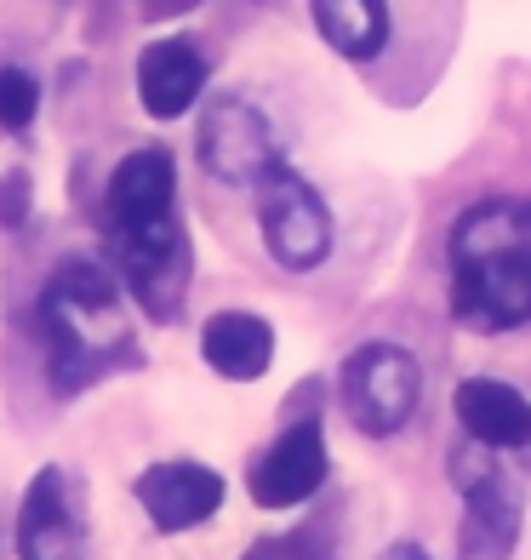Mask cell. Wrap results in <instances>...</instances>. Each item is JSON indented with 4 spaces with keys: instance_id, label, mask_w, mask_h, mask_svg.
I'll return each mask as SVG.
<instances>
[{
    "instance_id": "6da1fadb",
    "label": "cell",
    "mask_w": 531,
    "mask_h": 560,
    "mask_svg": "<svg viewBox=\"0 0 531 560\" xmlns=\"http://www.w3.org/2000/svg\"><path fill=\"white\" fill-rule=\"evenodd\" d=\"M451 310L474 332L531 320V207L486 200L451 223Z\"/></svg>"
},
{
    "instance_id": "7a4b0ae2",
    "label": "cell",
    "mask_w": 531,
    "mask_h": 560,
    "mask_svg": "<svg viewBox=\"0 0 531 560\" xmlns=\"http://www.w3.org/2000/svg\"><path fill=\"white\" fill-rule=\"evenodd\" d=\"M40 326H46V377L52 389L74 395L109 377L115 366L138 361L132 326H126L120 292L109 287L104 269L92 264H63L52 287L40 298Z\"/></svg>"
},
{
    "instance_id": "3957f363",
    "label": "cell",
    "mask_w": 531,
    "mask_h": 560,
    "mask_svg": "<svg viewBox=\"0 0 531 560\" xmlns=\"http://www.w3.org/2000/svg\"><path fill=\"white\" fill-rule=\"evenodd\" d=\"M417 395H423V372L400 343H366L343 361V406L354 429H366V435L406 429V418L417 412Z\"/></svg>"
},
{
    "instance_id": "277c9868",
    "label": "cell",
    "mask_w": 531,
    "mask_h": 560,
    "mask_svg": "<svg viewBox=\"0 0 531 560\" xmlns=\"http://www.w3.org/2000/svg\"><path fill=\"white\" fill-rule=\"evenodd\" d=\"M251 189H258V223H263V246L274 264L315 269L332 252V212L297 172L269 166Z\"/></svg>"
},
{
    "instance_id": "5b68a950",
    "label": "cell",
    "mask_w": 531,
    "mask_h": 560,
    "mask_svg": "<svg viewBox=\"0 0 531 560\" xmlns=\"http://www.w3.org/2000/svg\"><path fill=\"white\" fill-rule=\"evenodd\" d=\"M200 161L223 184H258L269 166H281V149L263 109L251 97H212L206 115H200Z\"/></svg>"
},
{
    "instance_id": "8992f818",
    "label": "cell",
    "mask_w": 531,
    "mask_h": 560,
    "mask_svg": "<svg viewBox=\"0 0 531 560\" xmlns=\"http://www.w3.org/2000/svg\"><path fill=\"white\" fill-rule=\"evenodd\" d=\"M458 480L469 498L463 532H458V560H509L515 538H520V492L497 475L486 446H480V457H463Z\"/></svg>"
},
{
    "instance_id": "52a82bcc",
    "label": "cell",
    "mask_w": 531,
    "mask_h": 560,
    "mask_svg": "<svg viewBox=\"0 0 531 560\" xmlns=\"http://www.w3.org/2000/svg\"><path fill=\"white\" fill-rule=\"evenodd\" d=\"M17 560H86V521L63 469H40L23 492Z\"/></svg>"
},
{
    "instance_id": "ba28073f",
    "label": "cell",
    "mask_w": 531,
    "mask_h": 560,
    "mask_svg": "<svg viewBox=\"0 0 531 560\" xmlns=\"http://www.w3.org/2000/svg\"><path fill=\"white\" fill-rule=\"evenodd\" d=\"M132 492L143 515L155 521V532H189L223 509V475L206 464H189V457H172V464H149Z\"/></svg>"
},
{
    "instance_id": "9c48e42d",
    "label": "cell",
    "mask_w": 531,
    "mask_h": 560,
    "mask_svg": "<svg viewBox=\"0 0 531 560\" xmlns=\"http://www.w3.org/2000/svg\"><path fill=\"white\" fill-rule=\"evenodd\" d=\"M172 189H177V166L166 149H132L115 177H109V235H138V229L172 223Z\"/></svg>"
},
{
    "instance_id": "30bf717a",
    "label": "cell",
    "mask_w": 531,
    "mask_h": 560,
    "mask_svg": "<svg viewBox=\"0 0 531 560\" xmlns=\"http://www.w3.org/2000/svg\"><path fill=\"white\" fill-rule=\"evenodd\" d=\"M326 480V435L320 423H292L281 441H274L258 464H251V498H258L263 509H292L303 498H315Z\"/></svg>"
},
{
    "instance_id": "8fae6325",
    "label": "cell",
    "mask_w": 531,
    "mask_h": 560,
    "mask_svg": "<svg viewBox=\"0 0 531 560\" xmlns=\"http://www.w3.org/2000/svg\"><path fill=\"white\" fill-rule=\"evenodd\" d=\"M206 92V52L194 40H155L138 58V104L155 120H177Z\"/></svg>"
},
{
    "instance_id": "7c38bea8",
    "label": "cell",
    "mask_w": 531,
    "mask_h": 560,
    "mask_svg": "<svg viewBox=\"0 0 531 560\" xmlns=\"http://www.w3.org/2000/svg\"><path fill=\"white\" fill-rule=\"evenodd\" d=\"M458 418H463V435L474 446H531V400L515 384H497V377H469L458 384Z\"/></svg>"
},
{
    "instance_id": "4fadbf2b",
    "label": "cell",
    "mask_w": 531,
    "mask_h": 560,
    "mask_svg": "<svg viewBox=\"0 0 531 560\" xmlns=\"http://www.w3.org/2000/svg\"><path fill=\"white\" fill-rule=\"evenodd\" d=\"M200 354H206V366L217 377H229V384H251V377H263L269 361H274V332L263 315H246V310H223L206 320V332H200Z\"/></svg>"
},
{
    "instance_id": "5bb4252c",
    "label": "cell",
    "mask_w": 531,
    "mask_h": 560,
    "mask_svg": "<svg viewBox=\"0 0 531 560\" xmlns=\"http://www.w3.org/2000/svg\"><path fill=\"white\" fill-rule=\"evenodd\" d=\"M315 30L326 35L332 52L366 63L389 40V7L384 0H315Z\"/></svg>"
},
{
    "instance_id": "9a60e30c",
    "label": "cell",
    "mask_w": 531,
    "mask_h": 560,
    "mask_svg": "<svg viewBox=\"0 0 531 560\" xmlns=\"http://www.w3.org/2000/svg\"><path fill=\"white\" fill-rule=\"evenodd\" d=\"M40 115V86L23 69H0V132H30Z\"/></svg>"
},
{
    "instance_id": "2e32d148",
    "label": "cell",
    "mask_w": 531,
    "mask_h": 560,
    "mask_svg": "<svg viewBox=\"0 0 531 560\" xmlns=\"http://www.w3.org/2000/svg\"><path fill=\"white\" fill-rule=\"evenodd\" d=\"M377 560H428V555H423L417 544H389V549L377 555Z\"/></svg>"
}]
</instances>
